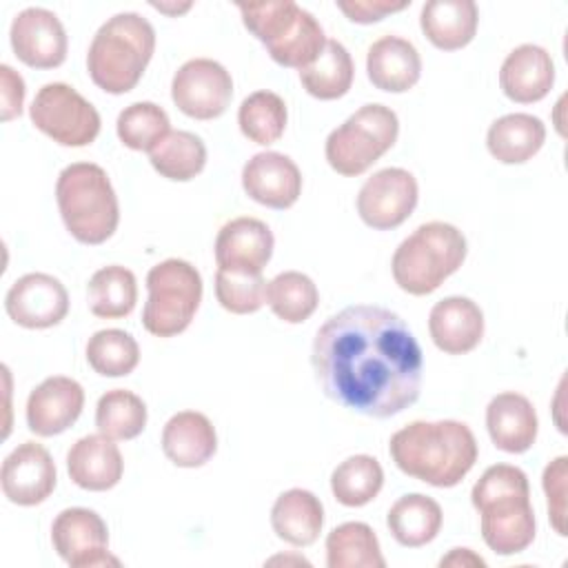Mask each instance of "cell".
I'll return each instance as SVG.
<instances>
[{"instance_id": "cell-14", "label": "cell", "mask_w": 568, "mask_h": 568, "mask_svg": "<svg viewBox=\"0 0 568 568\" xmlns=\"http://www.w3.org/2000/svg\"><path fill=\"white\" fill-rule=\"evenodd\" d=\"M4 311L22 328H51L67 317L69 293L49 273H27L9 286Z\"/></svg>"}, {"instance_id": "cell-12", "label": "cell", "mask_w": 568, "mask_h": 568, "mask_svg": "<svg viewBox=\"0 0 568 568\" xmlns=\"http://www.w3.org/2000/svg\"><path fill=\"white\" fill-rule=\"evenodd\" d=\"M419 200L417 180L410 171L388 166L375 171L357 193V213L362 222L375 231L402 226L415 211Z\"/></svg>"}, {"instance_id": "cell-19", "label": "cell", "mask_w": 568, "mask_h": 568, "mask_svg": "<svg viewBox=\"0 0 568 568\" xmlns=\"http://www.w3.org/2000/svg\"><path fill=\"white\" fill-rule=\"evenodd\" d=\"M275 246L273 231L257 217H235L215 237V264L222 271L262 273Z\"/></svg>"}, {"instance_id": "cell-22", "label": "cell", "mask_w": 568, "mask_h": 568, "mask_svg": "<svg viewBox=\"0 0 568 568\" xmlns=\"http://www.w3.org/2000/svg\"><path fill=\"white\" fill-rule=\"evenodd\" d=\"M486 428L495 448L510 455L526 453L537 439V410L521 393H499L486 406Z\"/></svg>"}, {"instance_id": "cell-3", "label": "cell", "mask_w": 568, "mask_h": 568, "mask_svg": "<svg viewBox=\"0 0 568 568\" xmlns=\"http://www.w3.org/2000/svg\"><path fill=\"white\" fill-rule=\"evenodd\" d=\"M484 544L501 557L524 552L537 532L528 477L510 464L484 470L470 490Z\"/></svg>"}, {"instance_id": "cell-45", "label": "cell", "mask_w": 568, "mask_h": 568, "mask_svg": "<svg viewBox=\"0 0 568 568\" xmlns=\"http://www.w3.org/2000/svg\"><path fill=\"white\" fill-rule=\"evenodd\" d=\"M151 7H153V9H158V11H164V13L178 16V13H182V11H189V9H191V2H186V4H182V7H171V4H158V2H151Z\"/></svg>"}, {"instance_id": "cell-9", "label": "cell", "mask_w": 568, "mask_h": 568, "mask_svg": "<svg viewBox=\"0 0 568 568\" xmlns=\"http://www.w3.org/2000/svg\"><path fill=\"white\" fill-rule=\"evenodd\" d=\"M142 326L155 337H175L189 328L202 302L200 271L180 257H169L146 273Z\"/></svg>"}, {"instance_id": "cell-18", "label": "cell", "mask_w": 568, "mask_h": 568, "mask_svg": "<svg viewBox=\"0 0 568 568\" xmlns=\"http://www.w3.org/2000/svg\"><path fill=\"white\" fill-rule=\"evenodd\" d=\"M242 189L257 204L284 211L302 195V173L288 155L262 151L244 164Z\"/></svg>"}, {"instance_id": "cell-23", "label": "cell", "mask_w": 568, "mask_h": 568, "mask_svg": "<svg viewBox=\"0 0 568 568\" xmlns=\"http://www.w3.org/2000/svg\"><path fill=\"white\" fill-rule=\"evenodd\" d=\"M67 470L75 486L91 493L111 490L120 484L124 462L118 444L111 437L84 435L67 453Z\"/></svg>"}, {"instance_id": "cell-21", "label": "cell", "mask_w": 568, "mask_h": 568, "mask_svg": "<svg viewBox=\"0 0 568 568\" xmlns=\"http://www.w3.org/2000/svg\"><path fill=\"white\" fill-rule=\"evenodd\" d=\"M428 333L446 355H466L484 337V313L470 297H444L430 308Z\"/></svg>"}, {"instance_id": "cell-30", "label": "cell", "mask_w": 568, "mask_h": 568, "mask_svg": "<svg viewBox=\"0 0 568 568\" xmlns=\"http://www.w3.org/2000/svg\"><path fill=\"white\" fill-rule=\"evenodd\" d=\"M328 568H384L386 559L375 530L364 521H344L326 537Z\"/></svg>"}, {"instance_id": "cell-36", "label": "cell", "mask_w": 568, "mask_h": 568, "mask_svg": "<svg viewBox=\"0 0 568 568\" xmlns=\"http://www.w3.org/2000/svg\"><path fill=\"white\" fill-rule=\"evenodd\" d=\"M286 102L273 91H253L246 95L237 111V124L244 138L260 146L277 142L286 131Z\"/></svg>"}, {"instance_id": "cell-28", "label": "cell", "mask_w": 568, "mask_h": 568, "mask_svg": "<svg viewBox=\"0 0 568 568\" xmlns=\"http://www.w3.org/2000/svg\"><path fill=\"white\" fill-rule=\"evenodd\" d=\"M546 142V126L537 115L508 113L497 118L486 133L488 153L501 164H524Z\"/></svg>"}, {"instance_id": "cell-27", "label": "cell", "mask_w": 568, "mask_h": 568, "mask_svg": "<svg viewBox=\"0 0 568 568\" xmlns=\"http://www.w3.org/2000/svg\"><path fill=\"white\" fill-rule=\"evenodd\" d=\"M273 532L297 548L317 541L324 526V506L317 495L306 488L284 490L271 508Z\"/></svg>"}, {"instance_id": "cell-42", "label": "cell", "mask_w": 568, "mask_h": 568, "mask_svg": "<svg viewBox=\"0 0 568 568\" xmlns=\"http://www.w3.org/2000/svg\"><path fill=\"white\" fill-rule=\"evenodd\" d=\"M410 2H393V0H337L335 7L357 24H373L384 20L388 13L406 9Z\"/></svg>"}, {"instance_id": "cell-10", "label": "cell", "mask_w": 568, "mask_h": 568, "mask_svg": "<svg viewBox=\"0 0 568 568\" xmlns=\"http://www.w3.org/2000/svg\"><path fill=\"white\" fill-rule=\"evenodd\" d=\"M31 122L60 146H89L100 133V113L73 87L64 82L44 84L31 106Z\"/></svg>"}, {"instance_id": "cell-43", "label": "cell", "mask_w": 568, "mask_h": 568, "mask_svg": "<svg viewBox=\"0 0 568 568\" xmlns=\"http://www.w3.org/2000/svg\"><path fill=\"white\" fill-rule=\"evenodd\" d=\"M0 93H2V122H9L22 113L24 104V80L13 67L0 64Z\"/></svg>"}, {"instance_id": "cell-24", "label": "cell", "mask_w": 568, "mask_h": 568, "mask_svg": "<svg viewBox=\"0 0 568 568\" xmlns=\"http://www.w3.org/2000/svg\"><path fill=\"white\" fill-rule=\"evenodd\" d=\"M366 73L375 89L388 93H404L419 82V51L406 38L382 36L368 47Z\"/></svg>"}, {"instance_id": "cell-37", "label": "cell", "mask_w": 568, "mask_h": 568, "mask_svg": "<svg viewBox=\"0 0 568 568\" xmlns=\"http://www.w3.org/2000/svg\"><path fill=\"white\" fill-rule=\"evenodd\" d=\"M146 404L140 395L126 388L106 390L95 406L98 433L111 437L113 442L135 439L146 426Z\"/></svg>"}, {"instance_id": "cell-38", "label": "cell", "mask_w": 568, "mask_h": 568, "mask_svg": "<svg viewBox=\"0 0 568 568\" xmlns=\"http://www.w3.org/2000/svg\"><path fill=\"white\" fill-rule=\"evenodd\" d=\"M87 362L102 377H124L135 371L140 346L122 328H102L87 342Z\"/></svg>"}, {"instance_id": "cell-16", "label": "cell", "mask_w": 568, "mask_h": 568, "mask_svg": "<svg viewBox=\"0 0 568 568\" xmlns=\"http://www.w3.org/2000/svg\"><path fill=\"white\" fill-rule=\"evenodd\" d=\"M55 481V462L38 442H22L2 462L0 486L16 506L42 504L53 493Z\"/></svg>"}, {"instance_id": "cell-1", "label": "cell", "mask_w": 568, "mask_h": 568, "mask_svg": "<svg viewBox=\"0 0 568 568\" xmlns=\"http://www.w3.org/2000/svg\"><path fill=\"white\" fill-rule=\"evenodd\" d=\"M311 364L326 397L386 419L419 397L422 348L408 324L375 304L346 306L315 333Z\"/></svg>"}, {"instance_id": "cell-40", "label": "cell", "mask_w": 568, "mask_h": 568, "mask_svg": "<svg viewBox=\"0 0 568 568\" xmlns=\"http://www.w3.org/2000/svg\"><path fill=\"white\" fill-rule=\"evenodd\" d=\"M266 280L262 273L215 271V297L233 315H248L266 304Z\"/></svg>"}, {"instance_id": "cell-31", "label": "cell", "mask_w": 568, "mask_h": 568, "mask_svg": "<svg viewBox=\"0 0 568 568\" xmlns=\"http://www.w3.org/2000/svg\"><path fill=\"white\" fill-rule=\"evenodd\" d=\"M89 311L102 320H120L131 315L138 302V282L133 271L120 264L98 268L87 286Z\"/></svg>"}, {"instance_id": "cell-34", "label": "cell", "mask_w": 568, "mask_h": 568, "mask_svg": "<svg viewBox=\"0 0 568 568\" xmlns=\"http://www.w3.org/2000/svg\"><path fill=\"white\" fill-rule=\"evenodd\" d=\"M382 486L384 470L373 455L346 457L331 475V493L346 508L366 506L379 495Z\"/></svg>"}, {"instance_id": "cell-6", "label": "cell", "mask_w": 568, "mask_h": 568, "mask_svg": "<svg viewBox=\"0 0 568 568\" xmlns=\"http://www.w3.org/2000/svg\"><path fill=\"white\" fill-rule=\"evenodd\" d=\"M55 202L67 231L80 244H102L118 229V195L106 171L93 162H73L60 171Z\"/></svg>"}, {"instance_id": "cell-4", "label": "cell", "mask_w": 568, "mask_h": 568, "mask_svg": "<svg viewBox=\"0 0 568 568\" xmlns=\"http://www.w3.org/2000/svg\"><path fill=\"white\" fill-rule=\"evenodd\" d=\"M155 51V29L135 13L111 16L93 36L87 53V71L93 84L111 95L135 89Z\"/></svg>"}, {"instance_id": "cell-13", "label": "cell", "mask_w": 568, "mask_h": 568, "mask_svg": "<svg viewBox=\"0 0 568 568\" xmlns=\"http://www.w3.org/2000/svg\"><path fill=\"white\" fill-rule=\"evenodd\" d=\"M53 550L71 568L118 566L120 561L109 552V530L104 519L82 506L64 508L51 524Z\"/></svg>"}, {"instance_id": "cell-41", "label": "cell", "mask_w": 568, "mask_h": 568, "mask_svg": "<svg viewBox=\"0 0 568 568\" xmlns=\"http://www.w3.org/2000/svg\"><path fill=\"white\" fill-rule=\"evenodd\" d=\"M566 466H568V457L559 455L544 468V477H541V486L548 504V519L559 537L568 535L566 532V475H568Z\"/></svg>"}, {"instance_id": "cell-33", "label": "cell", "mask_w": 568, "mask_h": 568, "mask_svg": "<svg viewBox=\"0 0 568 568\" xmlns=\"http://www.w3.org/2000/svg\"><path fill=\"white\" fill-rule=\"evenodd\" d=\"M151 166L166 180L189 182L206 166V146L191 131H169L151 151Z\"/></svg>"}, {"instance_id": "cell-17", "label": "cell", "mask_w": 568, "mask_h": 568, "mask_svg": "<svg viewBox=\"0 0 568 568\" xmlns=\"http://www.w3.org/2000/svg\"><path fill=\"white\" fill-rule=\"evenodd\" d=\"M84 408V388L67 375L42 379L27 397V426L38 437H53L71 428Z\"/></svg>"}, {"instance_id": "cell-7", "label": "cell", "mask_w": 568, "mask_h": 568, "mask_svg": "<svg viewBox=\"0 0 568 568\" xmlns=\"http://www.w3.org/2000/svg\"><path fill=\"white\" fill-rule=\"evenodd\" d=\"M466 253L468 244L457 226L437 220L426 222L395 248L393 280L408 295H428L459 271Z\"/></svg>"}, {"instance_id": "cell-20", "label": "cell", "mask_w": 568, "mask_h": 568, "mask_svg": "<svg viewBox=\"0 0 568 568\" xmlns=\"http://www.w3.org/2000/svg\"><path fill=\"white\" fill-rule=\"evenodd\" d=\"M555 84V62L539 44H519L501 62L499 87L517 104L544 100Z\"/></svg>"}, {"instance_id": "cell-5", "label": "cell", "mask_w": 568, "mask_h": 568, "mask_svg": "<svg viewBox=\"0 0 568 568\" xmlns=\"http://www.w3.org/2000/svg\"><path fill=\"white\" fill-rule=\"evenodd\" d=\"M244 27L266 47L273 62L288 69H306L326 47L317 18L293 0L235 2Z\"/></svg>"}, {"instance_id": "cell-44", "label": "cell", "mask_w": 568, "mask_h": 568, "mask_svg": "<svg viewBox=\"0 0 568 568\" xmlns=\"http://www.w3.org/2000/svg\"><path fill=\"white\" fill-rule=\"evenodd\" d=\"M439 566H455V568H466V566H486V561L475 555L470 548H453L446 557L439 559Z\"/></svg>"}, {"instance_id": "cell-8", "label": "cell", "mask_w": 568, "mask_h": 568, "mask_svg": "<svg viewBox=\"0 0 568 568\" xmlns=\"http://www.w3.org/2000/svg\"><path fill=\"white\" fill-rule=\"evenodd\" d=\"M399 135L397 113L386 104H364L333 129L324 144L326 162L344 178L366 173Z\"/></svg>"}, {"instance_id": "cell-2", "label": "cell", "mask_w": 568, "mask_h": 568, "mask_svg": "<svg viewBox=\"0 0 568 568\" xmlns=\"http://www.w3.org/2000/svg\"><path fill=\"white\" fill-rule=\"evenodd\" d=\"M388 453L404 475L435 488H453L470 473L479 448L464 422L417 419L393 433Z\"/></svg>"}, {"instance_id": "cell-39", "label": "cell", "mask_w": 568, "mask_h": 568, "mask_svg": "<svg viewBox=\"0 0 568 568\" xmlns=\"http://www.w3.org/2000/svg\"><path fill=\"white\" fill-rule=\"evenodd\" d=\"M115 131L126 149L149 153L171 131V122L160 104L144 100L120 111Z\"/></svg>"}, {"instance_id": "cell-29", "label": "cell", "mask_w": 568, "mask_h": 568, "mask_svg": "<svg viewBox=\"0 0 568 568\" xmlns=\"http://www.w3.org/2000/svg\"><path fill=\"white\" fill-rule=\"evenodd\" d=\"M442 521V506L422 493L399 497L386 515V526L393 539L404 548H419L430 544L439 535Z\"/></svg>"}, {"instance_id": "cell-15", "label": "cell", "mask_w": 568, "mask_h": 568, "mask_svg": "<svg viewBox=\"0 0 568 568\" xmlns=\"http://www.w3.org/2000/svg\"><path fill=\"white\" fill-rule=\"evenodd\" d=\"M9 40L16 58L31 69H55L67 60V31L49 9H22L11 22Z\"/></svg>"}, {"instance_id": "cell-32", "label": "cell", "mask_w": 568, "mask_h": 568, "mask_svg": "<svg viewBox=\"0 0 568 568\" xmlns=\"http://www.w3.org/2000/svg\"><path fill=\"white\" fill-rule=\"evenodd\" d=\"M353 58L337 40H326V47L317 55V60L300 71V82L304 91L317 100L344 98L353 84Z\"/></svg>"}, {"instance_id": "cell-25", "label": "cell", "mask_w": 568, "mask_h": 568, "mask_svg": "<svg viewBox=\"0 0 568 568\" xmlns=\"http://www.w3.org/2000/svg\"><path fill=\"white\" fill-rule=\"evenodd\" d=\"M162 450L180 468H200L217 450L211 419L197 410H180L162 428Z\"/></svg>"}, {"instance_id": "cell-26", "label": "cell", "mask_w": 568, "mask_h": 568, "mask_svg": "<svg viewBox=\"0 0 568 568\" xmlns=\"http://www.w3.org/2000/svg\"><path fill=\"white\" fill-rule=\"evenodd\" d=\"M479 9L473 0H430L422 7L419 27L426 40L442 51H457L473 42Z\"/></svg>"}, {"instance_id": "cell-11", "label": "cell", "mask_w": 568, "mask_h": 568, "mask_svg": "<svg viewBox=\"0 0 568 568\" xmlns=\"http://www.w3.org/2000/svg\"><path fill=\"white\" fill-rule=\"evenodd\" d=\"M175 106L193 120L220 118L233 98L231 73L211 58L186 60L171 80Z\"/></svg>"}, {"instance_id": "cell-35", "label": "cell", "mask_w": 568, "mask_h": 568, "mask_svg": "<svg viewBox=\"0 0 568 568\" xmlns=\"http://www.w3.org/2000/svg\"><path fill=\"white\" fill-rule=\"evenodd\" d=\"M266 304L282 322L302 324L315 313L320 291L306 273L284 271L266 284Z\"/></svg>"}]
</instances>
